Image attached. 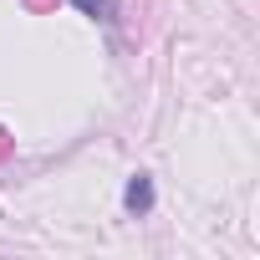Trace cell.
I'll return each mask as SVG.
<instances>
[{
    "instance_id": "7a4b0ae2",
    "label": "cell",
    "mask_w": 260,
    "mask_h": 260,
    "mask_svg": "<svg viewBox=\"0 0 260 260\" xmlns=\"http://www.w3.org/2000/svg\"><path fill=\"white\" fill-rule=\"evenodd\" d=\"M77 6H82L87 16H97V21H107V16H112V0H77Z\"/></svg>"
},
{
    "instance_id": "6da1fadb",
    "label": "cell",
    "mask_w": 260,
    "mask_h": 260,
    "mask_svg": "<svg viewBox=\"0 0 260 260\" xmlns=\"http://www.w3.org/2000/svg\"><path fill=\"white\" fill-rule=\"evenodd\" d=\"M133 214H148L153 209V184H148V174H133V184H127V199H122Z\"/></svg>"
}]
</instances>
